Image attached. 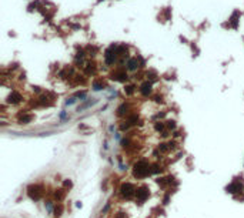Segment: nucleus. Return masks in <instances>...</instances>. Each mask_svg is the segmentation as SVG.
I'll return each mask as SVG.
<instances>
[{"mask_svg": "<svg viewBox=\"0 0 244 218\" xmlns=\"http://www.w3.org/2000/svg\"><path fill=\"white\" fill-rule=\"evenodd\" d=\"M27 193H29V197L36 201V200H40L43 191H41V187H40V185H30L29 190H27Z\"/></svg>", "mask_w": 244, "mask_h": 218, "instance_id": "nucleus-4", "label": "nucleus"}, {"mask_svg": "<svg viewBox=\"0 0 244 218\" xmlns=\"http://www.w3.org/2000/svg\"><path fill=\"white\" fill-rule=\"evenodd\" d=\"M103 83H100V81H94L93 83V88H94L96 91H100V90H103Z\"/></svg>", "mask_w": 244, "mask_h": 218, "instance_id": "nucleus-11", "label": "nucleus"}, {"mask_svg": "<svg viewBox=\"0 0 244 218\" xmlns=\"http://www.w3.org/2000/svg\"><path fill=\"white\" fill-rule=\"evenodd\" d=\"M9 101L10 103H13V104H16V103H20L21 101V96H20L19 93H12L10 94V97H9Z\"/></svg>", "mask_w": 244, "mask_h": 218, "instance_id": "nucleus-9", "label": "nucleus"}, {"mask_svg": "<svg viewBox=\"0 0 244 218\" xmlns=\"http://www.w3.org/2000/svg\"><path fill=\"white\" fill-rule=\"evenodd\" d=\"M137 67H139L137 59H129V60H127V70L134 71V70H137Z\"/></svg>", "mask_w": 244, "mask_h": 218, "instance_id": "nucleus-7", "label": "nucleus"}, {"mask_svg": "<svg viewBox=\"0 0 244 218\" xmlns=\"http://www.w3.org/2000/svg\"><path fill=\"white\" fill-rule=\"evenodd\" d=\"M161 171V168H160L159 164H153L151 165V174H157V172Z\"/></svg>", "mask_w": 244, "mask_h": 218, "instance_id": "nucleus-15", "label": "nucleus"}, {"mask_svg": "<svg viewBox=\"0 0 244 218\" xmlns=\"http://www.w3.org/2000/svg\"><path fill=\"white\" fill-rule=\"evenodd\" d=\"M124 91L127 93V94H133V91H134V86H127L124 88Z\"/></svg>", "mask_w": 244, "mask_h": 218, "instance_id": "nucleus-20", "label": "nucleus"}, {"mask_svg": "<svg viewBox=\"0 0 244 218\" xmlns=\"http://www.w3.org/2000/svg\"><path fill=\"white\" fill-rule=\"evenodd\" d=\"M54 197L57 198V200H61V198L64 197V193H63V190H59V191L54 194Z\"/></svg>", "mask_w": 244, "mask_h": 218, "instance_id": "nucleus-19", "label": "nucleus"}, {"mask_svg": "<svg viewBox=\"0 0 244 218\" xmlns=\"http://www.w3.org/2000/svg\"><path fill=\"white\" fill-rule=\"evenodd\" d=\"M99 2H101V0H99Z\"/></svg>", "mask_w": 244, "mask_h": 218, "instance_id": "nucleus-30", "label": "nucleus"}, {"mask_svg": "<svg viewBox=\"0 0 244 218\" xmlns=\"http://www.w3.org/2000/svg\"><path fill=\"white\" fill-rule=\"evenodd\" d=\"M117 46L116 44H111V46L107 49V51H106L104 54V60H106V64H109V66H111V64H114L116 63V59H117Z\"/></svg>", "mask_w": 244, "mask_h": 218, "instance_id": "nucleus-2", "label": "nucleus"}, {"mask_svg": "<svg viewBox=\"0 0 244 218\" xmlns=\"http://www.w3.org/2000/svg\"><path fill=\"white\" fill-rule=\"evenodd\" d=\"M111 79H114L117 81H124V80H127V73L126 71H117L116 74H113Z\"/></svg>", "mask_w": 244, "mask_h": 218, "instance_id": "nucleus-8", "label": "nucleus"}, {"mask_svg": "<svg viewBox=\"0 0 244 218\" xmlns=\"http://www.w3.org/2000/svg\"><path fill=\"white\" fill-rule=\"evenodd\" d=\"M126 113H127V104L123 103V104L117 108V116H124Z\"/></svg>", "mask_w": 244, "mask_h": 218, "instance_id": "nucleus-10", "label": "nucleus"}, {"mask_svg": "<svg viewBox=\"0 0 244 218\" xmlns=\"http://www.w3.org/2000/svg\"><path fill=\"white\" fill-rule=\"evenodd\" d=\"M86 96H87V93H86V91H83V93H76V97H77V98H80V100H84V98H86Z\"/></svg>", "mask_w": 244, "mask_h": 218, "instance_id": "nucleus-18", "label": "nucleus"}, {"mask_svg": "<svg viewBox=\"0 0 244 218\" xmlns=\"http://www.w3.org/2000/svg\"><path fill=\"white\" fill-rule=\"evenodd\" d=\"M64 185H66V187H71V181H70V180H66Z\"/></svg>", "mask_w": 244, "mask_h": 218, "instance_id": "nucleus-28", "label": "nucleus"}, {"mask_svg": "<svg viewBox=\"0 0 244 218\" xmlns=\"http://www.w3.org/2000/svg\"><path fill=\"white\" fill-rule=\"evenodd\" d=\"M159 150H160V151H163V152H167V151L170 150V146H169V144H164V143H161V144L159 146Z\"/></svg>", "mask_w": 244, "mask_h": 218, "instance_id": "nucleus-13", "label": "nucleus"}, {"mask_svg": "<svg viewBox=\"0 0 244 218\" xmlns=\"http://www.w3.org/2000/svg\"><path fill=\"white\" fill-rule=\"evenodd\" d=\"M129 127H130V123H129V121H126L124 124H121V127H120V128H121V130H123V131H124V130H127V128H129Z\"/></svg>", "mask_w": 244, "mask_h": 218, "instance_id": "nucleus-25", "label": "nucleus"}, {"mask_svg": "<svg viewBox=\"0 0 244 218\" xmlns=\"http://www.w3.org/2000/svg\"><path fill=\"white\" fill-rule=\"evenodd\" d=\"M33 120V116H23L21 118H20V123H23V124H26V123H29Z\"/></svg>", "mask_w": 244, "mask_h": 218, "instance_id": "nucleus-14", "label": "nucleus"}, {"mask_svg": "<svg viewBox=\"0 0 244 218\" xmlns=\"http://www.w3.org/2000/svg\"><path fill=\"white\" fill-rule=\"evenodd\" d=\"M93 70H94V64L89 63V64H87V67H86V73H87V74H90V73H93Z\"/></svg>", "mask_w": 244, "mask_h": 218, "instance_id": "nucleus-16", "label": "nucleus"}, {"mask_svg": "<svg viewBox=\"0 0 244 218\" xmlns=\"http://www.w3.org/2000/svg\"><path fill=\"white\" fill-rule=\"evenodd\" d=\"M136 191H137V190H136L134 185L131 183H126L120 187V193H121V195L126 197V198H131L133 195H136Z\"/></svg>", "mask_w": 244, "mask_h": 218, "instance_id": "nucleus-3", "label": "nucleus"}, {"mask_svg": "<svg viewBox=\"0 0 244 218\" xmlns=\"http://www.w3.org/2000/svg\"><path fill=\"white\" fill-rule=\"evenodd\" d=\"M147 197H149V191H147L146 188H139V190L136 191V198H137L139 201H144Z\"/></svg>", "mask_w": 244, "mask_h": 218, "instance_id": "nucleus-6", "label": "nucleus"}, {"mask_svg": "<svg viewBox=\"0 0 244 218\" xmlns=\"http://www.w3.org/2000/svg\"><path fill=\"white\" fill-rule=\"evenodd\" d=\"M76 103V97H71V98H69L67 101H66V106H73Z\"/></svg>", "mask_w": 244, "mask_h": 218, "instance_id": "nucleus-22", "label": "nucleus"}, {"mask_svg": "<svg viewBox=\"0 0 244 218\" xmlns=\"http://www.w3.org/2000/svg\"><path fill=\"white\" fill-rule=\"evenodd\" d=\"M61 211H63V207L61 205H57L54 210V215H61Z\"/></svg>", "mask_w": 244, "mask_h": 218, "instance_id": "nucleus-21", "label": "nucleus"}, {"mask_svg": "<svg viewBox=\"0 0 244 218\" xmlns=\"http://www.w3.org/2000/svg\"><path fill=\"white\" fill-rule=\"evenodd\" d=\"M46 208H47V211H49V213L53 211V204H51V201H47V203H46Z\"/></svg>", "mask_w": 244, "mask_h": 218, "instance_id": "nucleus-23", "label": "nucleus"}, {"mask_svg": "<svg viewBox=\"0 0 244 218\" xmlns=\"http://www.w3.org/2000/svg\"><path fill=\"white\" fill-rule=\"evenodd\" d=\"M151 165H150L147 161H144V160H140V161H137L134 164V175L137 178H143L146 177V175H149V174H151Z\"/></svg>", "mask_w": 244, "mask_h": 218, "instance_id": "nucleus-1", "label": "nucleus"}, {"mask_svg": "<svg viewBox=\"0 0 244 218\" xmlns=\"http://www.w3.org/2000/svg\"><path fill=\"white\" fill-rule=\"evenodd\" d=\"M94 103H96V100H94V101H87V103H84V104H83V106H80L79 108H77V111H81V110H84V108H87V107L93 106V104H94Z\"/></svg>", "mask_w": 244, "mask_h": 218, "instance_id": "nucleus-12", "label": "nucleus"}, {"mask_svg": "<svg viewBox=\"0 0 244 218\" xmlns=\"http://www.w3.org/2000/svg\"><path fill=\"white\" fill-rule=\"evenodd\" d=\"M156 130H157V131H163V130H164V124H163V123H156Z\"/></svg>", "mask_w": 244, "mask_h": 218, "instance_id": "nucleus-17", "label": "nucleus"}, {"mask_svg": "<svg viewBox=\"0 0 244 218\" xmlns=\"http://www.w3.org/2000/svg\"><path fill=\"white\" fill-rule=\"evenodd\" d=\"M167 127H169L170 130H173V128H176V123L174 121H167Z\"/></svg>", "mask_w": 244, "mask_h": 218, "instance_id": "nucleus-24", "label": "nucleus"}, {"mask_svg": "<svg viewBox=\"0 0 244 218\" xmlns=\"http://www.w3.org/2000/svg\"><path fill=\"white\" fill-rule=\"evenodd\" d=\"M140 93H141L143 96H149L150 93H151V83H150V81H144V83L140 86Z\"/></svg>", "mask_w": 244, "mask_h": 218, "instance_id": "nucleus-5", "label": "nucleus"}, {"mask_svg": "<svg viewBox=\"0 0 244 218\" xmlns=\"http://www.w3.org/2000/svg\"><path fill=\"white\" fill-rule=\"evenodd\" d=\"M121 144H123V147H129L130 140H123V141H121Z\"/></svg>", "mask_w": 244, "mask_h": 218, "instance_id": "nucleus-27", "label": "nucleus"}, {"mask_svg": "<svg viewBox=\"0 0 244 218\" xmlns=\"http://www.w3.org/2000/svg\"><path fill=\"white\" fill-rule=\"evenodd\" d=\"M66 117V111H61L60 113V118H64Z\"/></svg>", "mask_w": 244, "mask_h": 218, "instance_id": "nucleus-29", "label": "nucleus"}, {"mask_svg": "<svg viewBox=\"0 0 244 218\" xmlns=\"http://www.w3.org/2000/svg\"><path fill=\"white\" fill-rule=\"evenodd\" d=\"M164 180H166V178H159V180H157V183H159L160 185H166V181H164Z\"/></svg>", "mask_w": 244, "mask_h": 218, "instance_id": "nucleus-26", "label": "nucleus"}]
</instances>
